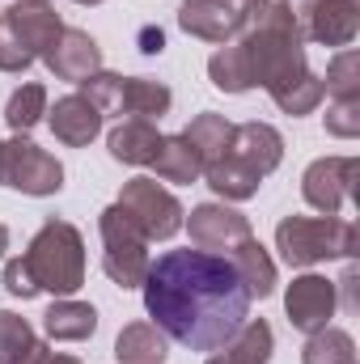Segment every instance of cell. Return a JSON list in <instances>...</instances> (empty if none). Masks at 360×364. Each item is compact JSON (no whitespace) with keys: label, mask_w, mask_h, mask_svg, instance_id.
Wrapping results in <instances>:
<instances>
[{"label":"cell","mask_w":360,"mask_h":364,"mask_svg":"<svg viewBox=\"0 0 360 364\" xmlns=\"http://www.w3.org/2000/svg\"><path fill=\"white\" fill-rule=\"evenodd\" d=\"M144 309L153 326L191 352H216L250 318V292L225 255L166 250L144 275Z\"/></svg>","instance_id":"1"},{"label":"cell","mask_w":360,"mask_h":364,"mask_svg":"<svg viewBox=\"0 0 360 364\" xmlns=\"http://www.w3.org/2000/svg\"><path fill=\"white\" fill-rule=\"evenodd\" d=\"M26 267L34 275L38 292L51 296H73L85 284V237L68 220H43V229L26 246Z\"/></svg>","instance_id":"2"},{"label":"cell","mask_w":360,"mask_h":364,"mask_svg":"<svg viewBox=\"0 0 360 364\" xmlns=\"http://www.w3.org/2000/svg\"><path fill=\"white\" fill-rule=\"evenodd\" d=\"M356 242V225L339 216H284L275 225V250L288 267H314L322 259H352Z\"/></svg>","instance_id":"3"},{"label":"cell","mask_w":360,"mask_h":364,"mask_svg":"<svg viewBox=\"0 0 360 364\" xmlns=\"http://www.w3.org/2000/svg\"><path fill=\"white\" fill-rule=\"evenodd\" d=\"M97 233H102V246H106L102 272L110 275L119 288H140L153 259H149V237L136 229V220H132L119 203H110V208L97 216Z\"/></svg>","instance_id":"4"},{"label":"cell","mask_w":360,"mask_h":364,"mask_svg":"<svg viewBox=\"0 0 360 364\" xmlns=\"http://www.w3.org/2000/svg\"><path fill=\"white\" fill-rule=\"evenodd\" d=\"M0 186L43 199L64 186V166L47 149H38L30 136H13V140H0Z\"/></svg>","instance_id":"5"},{"label":"cell","mask_w":360,"mask_h":364,"mask_svg":"<svg viewBox=\"0 0 360 364\" xmlns=\"http://www.w3.org/2000/svg\"><path fill=\"white\" fill-rule=\"evenodd\" d=\"M119 208L136 220V229H140L149 242H166V237H174V233L182 229V220H186L182 203L157 178L123 182V191H119Z\"/></svg>","instance_id":"6"},{"label":"cell","mask_w":360,"mask_h":364,"mask_svg":"<svg viewBox=\"0 0 360 364\" xmlns=\"http://www.w3.org/2000/svg\"><path fill=\"white\" fill-rule=\"evenodd\" d=\"M297 17V30L305 43L322 47H352L360 30V4L356 0H284Z\"/></svg>","instance_id":"7"},{"label":"cell","mask_w":360,"mask_h":364,"mask_svg":"<svg viewBox=\"0 0 360 364\" xmlns=\"http://www.w3.org/2000/svg\"><path fill=\"white\" fill-rule=\"evenodd\" d=\"M356 157H318L301 178L305 203L322 216H339L344 199H356Z\"/></svg>","instance_id":"8"},{"label":"cell","mask_w":360,"mask_h":364,"mask_svg":"<svg viewBox=\"0 0 360 364\" xmlns=\"http://www.w3.org/2000/svg\"><path fill=\"white\" fill-rule=\"evenodd\" d=\"M335 305H339V288L327 279V275H297L284 292V309H288V322L305 335L331 326L335 318Z\"/></svg>","instance_id":"9"},{"label":"cell","mask_w":360,"mask_h":364,"mask_svg":"<svg viewBox=\"0 0 360 364\" xmlns=\"http://www.w3.org/2000/svg\"><path fill=\"white\" fill-rule=\"evenodd\" d=\"M0 21L13 30V38L26 47L30 60H43L55 47V38L64 34V21H60V13L47 0H17L13 9L0 13Z\"/></svg>","instance_id":"10"},{"label":"cell","mask_w":360,"mask_h":364,"mask_svg":"<svg viewBox=\"0 0 360 364\" xmlns=\"http://www.w3.org/2000/svg\"><path fill=\"white\" fill-rule=\"evenodd\" d=\"M191 229V246L212 250V255H229L238 242L250 237V220L225 203H199L191 208V220H182Z\"/></svg>","instance_id":"11"},{"label":"cell","mask_w":360,"mask_h":364,"mask_svg":"<svg viewBox=\"0 0 360 364\" xmlns=\"http://www.w3.org/2000/svg\"><path fill=\"white\" fill-rule=\"evenodd\" d=\"M179 26L203 43H233L242 34V4L238 0H182Z\"/></svg>","instance_id":"12"},{"label":"cell","mask_w":360,"mask_h":364,"mask_svg":"<svg viewBox=\"0 0 360 364\" xmlns=\"http://www.w3.org/2000/svg\"><path fill=\"white\" fill-rule=\"evenodd\" d=\"M43 64L51 68L55 81H73V85H81L85 77L102 73V47L93 43L85 30H68V26H64V34H60L55 47L43 55Z\"/></svg>","instance_id":"13"},{"label":"cell","mask_w":360,"mask_h":364,"mask_svg":"<svg viewBox=\"0 0 360 364\" xmlns=\"http://www.w3.org/2000/svg\"><path fill=\"white\" fill-rule=\"evenodd\" d=\"M229 153H233L238 161H246L255 174L268 178L271 170L284 161V136H280L271 123H259V119H255V123H238Z\"/></svg>","instance_id":"14"},{"label":"cell","mask_w":360,"mask_h":364,"mask_svg":"<svg viewBox=\"0 0 360 364\" xmlns=\"http://www.w3.org/2000/svg\"><path fill=\"white\" fill-rule=\"evenodd\" d=\"M47 123H51L55 140L68 144V149H85L90 140H97V132H102V114H97V106H90L81 93L60 97L55 110H47Z\"/></svg>","instance_id":"15"},{"label":"cell","mask_w":360,"mask_h":364,"mask_svg":"<svg viewBox=\"0 0 360 364\" xmlns=\"http://www.w3.org/2000/svg\"><path fill=\"white\" fill-rule=\"evenodd\" d=\"M106 149H110V157L123 161V166H153V157H157V149H162V132H157L149 119H127V123H119V127L106 136Z\"/></svg>","instance_id":"16"},{"label":"cell","mask_w":360,"mask_h":364,"mask_svg":"<svg viewBox=\"0 0 360 364\" xmlns=\"http://www.w3.org/2000/svg\"><path fill=\"white\" fill-rule=\"evenodd\" d=\"M271 348H275L271 326L263 322V318H246V322H242V331L208 356V364H268L271 360Z\"/></svg>","instance_id":"17"},{"label":"cell","mask_w":360,"mask_h":364,"mask_svg":"<svg viewBox=\"0 0 360 364\" xmlns=\"http://www.w3.org/2000/svg\"><path fill=\"white\" fill-rule=\"evenodd\" d=\"M225 259L233 263V272H238V279H242V288L250 292V301L275 292V263H271V255L263 250V242L246 237V242H238Z\"/></svg>","instance_id":"18"},{"label":"cell","mask_w":360,"mask_h":364,"mask_svg":"<svg viewBox=\"0 0 360 364\" xmlns=\"http://www.w3.org/2000/svg\"><path fill=\"white\" fill-rule=\"evenodd\" d=\"M182 140L195 149L199 166L208 170L212 161H221V157L229 153V144H233V123H229L225 114H212V110H203V114H195V119L186 123Z\"/></svg>","instance_id":"19"},{"label":"cell","mask_w":360,"mask_h":364,"mask_svg":"<svg viewBox=\"0 0 360 364\" xmlns=\"http://www.w3.org/2000/svg\"><path fill=\"white\" fill-rule=\"evenodd\" d=\"M43 326H47V335L60 339V343H81V339H90L93 331H97V309L85 305V301L60 296V301L43 314Z\"/></svg>","instance_id":"20"},{"label":"cell","mask_w":360,"mask_h":364,"mask_svg":"<svg viewBox=\"0 0 360 364\" xmlns=\"http://www.w3.org/2000/svg\"><path fill=\"white\" fill-rule=\"evenodd\" d=\"M170 352V339L153 322H132L115 339V360L119 364H162Z\"/></svg>","instance_id":"21"},{"label":"cell","mask_w":360,"mask_h":364,"mask_svg":"<svg viewBox=\"0 0 360 364\" xmlns=\"http://www.w3.org/2000/svg\"><path fill=\"white\" fill-rule=\"evenodd\" d=\"M203 178H208V186L221 195V199H255L259 195V186H263V174H255L246 161H238L233 153H225L221 161H212L208 170H203Z\"/></svg>","instance_id":"22"},{"label":"cell","mask_w":360,"mask_h":364,"mask_svg":"<svg viewBox=\"0 0 360 364\" xmlns=\"http://www.w3.org/2000/svg\"><path fill=\"white\" fill-rule=\"evenodd\" d=\"M208 77L221 93H246L255 90V77H250V60H246V47L242 43H225L212 60H208Z\"/></svg>","instance_id":"23"},{"label":"cell","mask_w":360,"mask_h":364,"mask_svg":"<svg viewBox=\"0 0 360 364\" xmlns=\"http://www.w3.org/2000/svg\"><path fill=\"white\" fill-rule=\"evenodd\" d=\"M174 93L166 90L162 81H149V77H123V114L132 119H162L170 110Z\"/></svg>","instance_id":"24"},{"label":"cell","mask_w":360,"mask_h":364,"mask_svg":"<svg viewBox=\"0 0 360 364\" xmlns=\"http://www.w3.org/2000/svg\"><path fill=\"white\" fill-rule=\"evenodd\" d=\"M153 170H157L162 182H199L203 178V166H199L195 149L182 136H162V149L153 157Z\"/></svg>","instance_id":"25"},{"label":"cell","mask_w":360,"mask_h":364,"mask_svg":"<svg viewBox=\"0 0 360 364\" xmlns=\"http://www.w3.org/2000/svg\"><path fill=\"white\" fill-rule=\"evenodd\" d=\"M301 364H356V343L348 331L339 326H322L305 339L301 348Z\"/></svg>","instance_id":"26"},{"label":"cell","mask_w":360,"mask_h":364,"mask_svg":"<svg viewBox=\"0 0 360 364\" xmlns=\"http://www.w3.org/2000/svg\"><path fill=\"white\" fill-rule=\"evenodd\" d=\"M43 114H47V90H43L38 81H30V85L13 90L9 106H4V123L13 127V136H26Z\"/></svg>","instance_id":"27"},{"label":"cell","mask_w":360,"mask_h":364,"mask_svg":"<svg viewBox=\"0 0 360 364\" xmlns=\"http://www.w3.org/2000/svg\"><path fill=\"white\" fill-rule=\"evenodd\" d=\"M322 90L331 93V97H360V51L344 47V51L327 64Z\"/></svg>","instance_id":"28"},{"label":"cell","mask_w":360,"mask_h":364,"mask_svg":"<svg viewBox=\"0 0 360 364\" xmlns=\"http://www.w3.org/2000/svg\"><path fill=\"white\" fill-rule=\"evenodd\" d=\"M77 93H81L90 106H97L102 119L123 110V77H119V73H93V77L81 81V90Z\"/></svg>","instance_id":"29"},{"label":"cell","mask_w":360,"mask_h":364,"mask_svg":"<svg viewBox=\"0 0 360 364\" xmlns=\"http://www.w3.org/2000/svg\"><path fill=\"white\" fill-rule=\"evenodd\" d=\"M322 97H327V90H322V77L305 73L297 85H288L284 93H275L271 102H275L284 114H292V119H297V114H309V110H318V102H322Z\"/></svg>","instance_id":"30"},{"label":"cell","mask_w":360,"mask_h":364,"mask_svg":"<svg viewBox=\"0 0 360 364\" xmlns=\"http://www.w3.org/2000/svg\"><path fill=\"white\" fill-rule=\"evenodd\" d=\"M30 339H34V331H30V322L21 318V314H0V364H13L26 348H30Z\"/></svg>","instance_id":"31"},{"label":"cell","mask_w":360,"mask_h":364,"mask_svg":"<svg viewBox=\"0 0 360 364\" xmlns=\"http://www.w3.org/2000/svg\"><path fill=\"white\" fill-rule=\"evenodd\" d=\"M322 119H327V132L339 136V140L360 136V97H335Z\"/></svg>","instance_id":"32"},{"label":"cell","mask_w":360,"mask_h":364,"mask_svg":"<svg viewBox=\"0 0 360 364\" xmlns=\"http://www.w3.org/2000/svg\"><path fill=\"white\" fill-rule=\"evenodd\" d=\"M30 64H34V60L26 55V47H21V43L13 38V30L0 21V73H26Z\"/></svg>","instance_id":"33"},{"label":"cell","mask_w":360,"mask_h":364,"mask_svg":"<svg viewBox=\"0 0 360 364\" xmlns=\"http://www.w3.org/2000/svg\"><path fill=\"white\" fill-rule=\"evenodd\" d=\"M4 288H9L13 296H21V301L38 296V284H34L30 267H26V259H9V263H4Z\"/></svg>","instance_id":"34"},{"label":"cell","mask_w":360,"mask_h":364,"mask_svg":"<svg viewBox=\"0 0 360 364\" xmlns=\"http://www.w3.org/2000/svg\"><path fill=\"white\" fill-rule=\"evenodd\" d=\"M47 360H51V348H47L43 339H30V348H26L13 364H47Z\"/></svg>","instance_id":"35"},{"label":"cell","mask_w":360,"mask_h":364,"mask_svg":"<svg viewBox=\"0 0 360 364\" xmlns=\"http://www.w3.org/2000/svg\"><path fill=\"white\" fill-rule=\"evenodd\" d=\"M162 47H166V34H162V30H153V26L140 30V51H144V55H162Z\"/></svg>","instance_id":"36"},{"label":"cell","mask_w":360,"mask_h":364,"mask_svg":"<svg viewBox=\"0 0 360 364\" xmlns=\"http://www.w3.org/2000/svg\"><path fill=\"white\" fill-rule=\"evenodd\" d=\"M335 288H344V305H348V309H356V267H348V275H344Z\"/></svg>","instance_id":"37"},{"label":"cell","mask_w":360,"mask_h":364,"mask_svg":"<svg viewBox=\"0 0 360 364\" xmlns=\"http://www.w3.org/2000/svg\"><path fill=\"white\" fill-rule=\"evenodd\" d=\"M47 364H81V360H77V356H64V352H55Z\"/></svg>","instance_id":"38"},{"label":"cell","mask_w":360,"mask_h":364,"mask_svg":"<svg viewBox=\"0 0 360 364\" xmlns=\"http://www.w3.org/2000/svg\"><path fill=\"white\" fill-rule=\"evenodd\" d=\"M4 250H9V229L0 225V255H4Z\"/></svg>","instance_id":"39"},{"label":"cell","mask_w":360,"mask_h":364,"mask_svg":"<svg viewBox=\"0 0 360 364\" xmlns=\"http://www.w3.org/2000/svg\"><path fill=\"white\" fill-rule=\"evenodd\" d=\"M77 4H102V0H77Z\"/></svg>","instance_id":"40"},{"label":"cell","mask_w":360,"mask_h":364,"mask_svg":"<svg viewBox=\"0 0 360 364\" xmlns=\"http://www.w3.org/2000/svg\"><path fill=\"white\" fill-rule=\"evenodd\" d=\"M238 4H255V0H238Z\"/></svg>","instance_id":"41"},{"label":"cell","mask_w":360,"mask_h":364,"mask_svg":"<svg viewBox=\"0 0 360 364\" xmlns=\"http://www.w3.org/2000/svg\"><path fill=\"white\" fill-rule=\"evenodd\" d=\"M356 4H360V0H356Z\"/></svg>","instance_id":"42"}]
</instances>
